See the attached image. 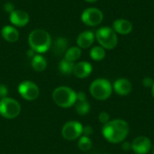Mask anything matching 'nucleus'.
Returning a JSON list of instances; mask_svg holds the SVG:
<instances>
[{
  "mask_svg": "<svg viewBox=\"0 0 154 154\" xmlns=\"http://www.w3.org/2000/svg\"><path fill=\"white\" fill-rule=\"evenodd\" d=\"M129 131V125L126 121L123 119H114L103 125L102 134L107 142L119 143L126 139Z\"/></svg>",
  "mask_w": 154,
  "mask_h": 154,
  "instance_id": "1",
  "label": "nucleus"
},
{
  "mask_svg": "<svg viewBox=\"0 0 154 154\" xmlns=\"http://www.w3.org/2000/svg\"><path fill=\"white\" fill-rule=\"evenodd\" d=\"M28 43L30 48L35 52L44 53L51 48V38L47 31L43 29H35L30 32Z\"/></svg>",
  "mask_w": 154,
  "mask_h": 154,
  "instance_id": "2",
  "label": "nucleus"
},
{
  "mask_svg": "<svg viewBox=\"0 0 154 154\" xmlns=\"http://www.w3.org/2000/svg\"><path fill=\"white\" fill-rule=\"evenodd\" d=\"M52 99L58 106L69 108L76 104L77 93L69 87H58L52 93Z\"/></svg>",
  "mask_w": 154,
  "mask_h": 154,
  "instance_id": "3",
  "label": "nucleus"
},
{
  "mask_svg": "<svg viewBox=\"0 0 154 154\" xmlns=\"http://www.w3.org/2000/svg\"><path fill=\"white\" fill-rule=\"evenodd\" d=\"M90 95L97 100L104 101L108 99L113 92V86L106 79H97L89 86Z\"/></svg>",
  "mask_w": 154,
  "mask_h": 154,
  "instance_id": "4",
  "label": "nucleus"
},
{
  "mask_svg": "<svg viewBox=\"0 0 154 154\" xmlns=\"http://www.w3.org/2000/svg\"><path fill=\"white\" fill-rule=\"evenodd\" d=\"M96 39L99 45L105 50H113L117 46L118 37L117 33L113 30L112 27L103 26L99 28L96 32Z\"/></svg>",
  "mask_w": 154,
  "mask_h": 154,
  "instance_id": "5",
  "label": "nucleus"
},
{
  "mask_svg": "<svg viewBox=\"0 0 154 154\" xmlns=\"http://www.w3.org/2000/svg\"><path fill=\"white\" fill-rule=\"evenodd\" d=\"M21 113L20 104L10 97H4L0 99V116L6 119L16 118Z\"/></svg>",
  "mask_w": 154,
  "mask_h": 154,
  "instance_id": "6",
  "label": "nucleus"
},
{
  "mask_svg": "<svg viewBox=\"0 0 154 154\" xmlns=\"http://www.w3.org/2000/svg\"><path fill=\"white\" fill-rule=\"evenodd\" d=\"M103 19V12L96 7L87 8L81 14V21L88 26H97L102 23Z\"/></svg>",
  "mask_w": 154,
  "mask_h": 154,
  "instance_id": "7",
  "label": "nucleus"
},
{
  "mask_svg": "<svg viewBox=\"0 0 154 154\" xmlns=\"http://www.w3.org/2000/svg\"><path fill=\"white\" fill-rule=\"evenodd\" d=\"M83 125L78 121L67 122L61 129V135L65 140L74 141L82 135Z\"/></svg>",
  "mask_w": 154,
  "mask_h": 154,
  "instance_id": "8",
  "label": "nucleus"
},
{
  "mask_svg": "<svg viewBox=\"0 0 154 154\" xmlns=\"http://www.w3.org/2000/svg\"><path fill=\"white\" fill-rule=\"evenodd\" d=\"M18 92L20 96L28 101H33L38 98L40 95V89L38 86L30 80H24L18 86Z\"/></svg>",
  "mask_w": 154,
  "mask_h": 154,
  "instance_id": "9",
  "label": "nucleus"
},
{
  "mask_svg": "<svg viewBox=\"0 0 154 154\" xmlns=\"http://www.w3.org/2000/svg\"><path fill=\"white\" fill-rule=\"evenodd\" d=\"M152 148V142L146 136H138L132 143V150L136 154H147Z\"/></svg>",
  "mask_w": 154,
  "mask_h": 154,
  "instance_id": "10",
  "label": "nucleus"
},
{
  "mask_svg": "<svg viewBox=\"0 0 154 154\" xmlns=\"http://www.w3.org/2000/svg\"><path fill=\"white\" fill-rule=\"evenodd\" d=\"M9 20L13 25L17 26V27H23V26H25L29 23L30 16L27 12L17 9V10H14L10 14Z\"/></svg>",
  "mask_w": 154,
  "mask_h": 154,
  "instance_id": "11",
  "label": "nucleus"
},
{
  "mask_svg": "<svg viewBox=\"0 0 154 154\" xmlns=\"http://www.w3.org/2000/svg\"><path fill=\"white\" fill-rule=\"evenodd\" d=\"M133 85L131 81L125 78L117 79L113 84V90L119 96H127L131 93Z\"/></svg>",
  "mask_w": 154,
  "mask_h": 154,
  "instance_id": "12",
  "label": "nucleus"
},
{
  "mask_svg": "<svg viewBox=\"0 0 154 154\" xmlns=\"http://www.w3.org/2000/svg\"><path fill=\"white\" fill-rule=\"evenodd\" d=\"M112 28L117 34L126 35L133 31V23L127 19L119 18L114 21Z\"/></svg>",
  "mask_w": 154,
  "mask_h": 154,
  "instance_id": "13",
  "label": "nucleus"
},
{
  "mask_svg": "<svg viewBox=\"0 0 154 154\" xmlns=\"http://www.w3.org/2000/svg\"><path fill=\"white\" fill-rule=\"evenodd\" d=\"M92 65L88 61H79L75 64L73 74L79 79H86L92 72Z\"/></svg>",
  "mask_w": 154,
  "mask_h": 154,
  "instance_id": "14",
  "label": "nucleus"
},
{
  "mask_svg": "<svg viewBox=\"0 0 154 154\" xmlns=\"http://www.w3.org/2000/svg\"><path fill=\"white\" fill-rule=\"evenodd\" d=\"M95 34L91 31H84L79 34L77 38V44L78 47L80 49H88L94 43L95 41Z\"/></svg>",
  "mask_w": 154,
  "mask_h": 154,
  "instance_id": "15",
  "label": "nucleus"
},
{
  "mask_svg": "<svg viewBox=\"0 0 154 154\" xmlns=\"http://www.w3.org/2000/svg\"><path fill=\"white\" fill-rule=\"evenodd\" d=\"M1 35L8 42H16L19 39V32L17 31L14 26L11 25H5L1 30Z\"/></svg>",
  "mask_w": 154,
  "mask_h": 154,
  "instance_id": "16",
  "label": "nucleus"
},
{
  "mask_svg": "<svg viewBox=\"0 0 154 154\" xmlns=\"http://www.w3.org/2000/svg\"><path fill=\"white\" fill-rule=\"evenodd\" d=\"M68 50V40L63 37L56 39L53 44V53L56 56H60L64 54Z\"/></svg>",
  "mask_w": 154,
  "mask_h": 154,
  "instance_id": "17",
  "label": "nucleus"
},
{
  "mask_svg": "<svg viewBox=\"0 0 154 154\" xmlns=\"http://www.w3.org/2000/svg\"><path fill=\"white\" fill-rule=\"evenodd\" d=\"M32 67L35 71L41 72L43 71L46 67H47V61L44 57H42L40 54H36L32 59Z\"/></svg>",
  "mask_w": 154,
  "mask_h": 154,
  "instance_id": "18",
  "label": "nucleus"
},
{
  "mask_svg": "<svg viewBox=\"0 0 154 154\" xmlns=\"http://www.w3.org/2000/svg\"><path fill=\"white\" fill-rule=\"evenodd\" d=\"M81 56V49L78 46H74L71 48H69L67 51L65 52V60L75 62L78 60Z\"/></svg>",
  "mask_w": 154,
  "mask_h": 154,
  "instance_id": "19",
  "label": "nucleus"
},
{
  "mask_svg": "<svg viewBox=\"0 0 154 154\" xmlns=\"http://www.w3.org/2000/svg\"><path fill=\"white\" fill-rule=\"evenodd\" d=\"M89 55L93 60L100 61V60H103L106 57V50L103 47H101L100 45L95 46L90 50Z\"/></svg>",
  "mask_w": 154,
  "mask_h": 154,
  "instance_id": "20",
  "label": "nucleus"
},
{
  "mask_svg": "<svg viewBox=\"0 0 154 154\" xmlns=\"http://www.w3.org/2000/svg\"><path fill=\"white\" fill-rule=\"evenodd\" d=\"M75 64L74 62L69 61L67 60H62L60 64H59V69L60 71L64 74V75H70L71 73H73V69H74Z\"/></svg>",
  "mask_w": 154,
  "mask_h": 154,
  "instance_id": "21",
  "label": "nucleus"
},
{
  "mask_svg": "<svg viewBox=\"0 0 154 154\" xmlns=\"http://www.w3.org/2000/svg\"><path fill=\"white\" fill-rule=\"evenodd\" d=\"M78 146L79 148L80 151L82 152H88L91 149L92 147V142L90 140V138L88 136H80L79 143H78Z\"/></svg>",
  "mask_w": 154,
  "mask_h": 154,
  "instance_id": "22",
  "label": "nucleus"
},
{
  "mask_svg": "<svg viewBox=\"0 0 154 154\" xmlns=\"http://www.w3.org/2000/svg\"><path fill=\"white\" fill-rule=\"evenodd\" d=\"M76 111L80 116H85V115L88 114L89 111H90L89 103L87 100L82 101V102H78L76 104Z\"/></svg>",
  "mask_w": 154,
  "mask_h": 154,
  "instance_id": "23",
  "label": "nucleus"
},
{
  "mask_svg": "<svg viewBox=\"0 0 154 154\" xmlns=\"http://www.w3.org/2000/svg\"><path fill=\"white\" fill-rule=\"evenodd\" d=\"M98 120L101 124L103 125H106L107 124L109 121H110V115L107 113V112H101L99 115H98Z\"/></svg>",
  "mask_w": 154,
  "mask_h": 154,
  "instance_id": "24",
  "label": "nucleus"
},
{
  "mask_svg": "<svg viewBox=\"0 0 154 154\" xmlns=\"http://www.w3.org/2000/svg\"><path fill=\"white\" fill-rule=\"evenodd\" d=\"M153 83L154 80L152 79V78H151V77H145L143 79V85L145 88H152V85H153Z\"/></svg>",
  "mask_w": 154,
  "mask_h": 154,
  "instance_id": "25",
  "label": "nucleus"
},
{
  "mask_svg": "<svg viewBox=\"0 0 154 154\" xmlns=\"http://www.w3.org/2000/svg\"><path fill=\"white\" fill-rule=\"evenodd\" d=\"M93 134V128L90 125H87V126H83V130H82V134L84 136H90Z\"/></svg>",
  "mask_w": 154,
  "mask_h": 154,
  "instance_id": "26",
  "label": "nucleus"
},
{
  "mask_svg": "<svg viewBox=\"0 0 154 154\" xmlns=\"http://www.w3.org/2000/svg\"><path fill=\"white\" fill-rule=\"evenodd\" d=\"M8 94V88L5 85L0 84V98H4L6 97Z\"/></svg>",
  "mask_w": 154,
  "mask_h": 154,
  "instance_id": "27",
  "label": "nucleus"
},
{
  "mask_svg": "<svg viewBox=\"0 0 154 154\" xmlns=\"http://www.w3.org/2000/svg\"><path fill=\"white\" fill-rule=\"evenodd\" d=\"M4 10H5L6 13L11 14V13L14 10V5H13L12 3L7 2V3H5V4L4 5Z\"/></svg>",
  "mask_w": 154,
  "mask_h": 154,
  "instance_id": "28",
  "label": "nucleus"
},
{
  "mask_svg": "<svg viewBox=\"0 0 154 154\" xmlns=\"http://www.w3.org/2000/svg\"><path fill=\"white\" fill-rule=\"evenodd\" d=\"M87 100V96L83 91H79L77 93V101L78 102H82Z\"/></svg>",
  "mask_w": 154,
  "mask_h": 154,
  "instance_id": "29",
  "label": "nucleus"
},
{
  "mask_svg": "<svg viewBox=\"0 0 154 154\" xmlns=\"http://www.w3.org/2000/svg\"><path fill=\"white\" fill-rule=\"evenodd\" d=\"M122 149L125 152H128V151L132 150V143H130L129 142H124L122 144Z\"/></svg>",
  "mask_w": 154,
  "mask_h": 154,
  "instance_id": "30",
  "label": "nucleus"
},
{
  "mask_svg": "<svg viewBox=\"0 0 154 154\" xmlns=\"http://www.w3.org/2000/svg\"><path fill=\"white\" fill-rule=\"evenodd\" d=\"M27 56L29 57V58H33L34 56H35V51H33V50H32V49H30L28 51H27Z\"/></svg>",
  "mask_w": 154,
  "mask_h": 154,
  "instance_id": "31",
  "label": "nucleus"
},
{
  "mask_svg": "<svg viewBox=\"0 0 154 154\" xmlns=\"http://www.w3.org/2000/svg\"><path fill=\"white\" fill-rule=\"evenodd\" d=\"M86 2H88V3H95V2H97V0H85Z\"/></svg>",
  "mask_w": 154,
  "mask_h": 154,
  "instance_id": "32",
  "label": "nucleus"
},
{
  "mask_svg": "<svg viewBox=\"0 0 154 154\" xmlns=\"http://www.w3.org/2000/svg\"><path fill=\"white\" fill-rule=\"evenodd\" d=\"M152 97H153L154 98V83L153 85H152Z\"/></svg>",
  "mask_w": 154,
  "mask_h": 154,
  "instance_id": "33",
  "label": "nucleus"
},
{
  "mask_svg": "<svg viewBox=\"0 0 154 154\" xmlns=\"http://www.w3.org/2000/svg\"><path fill=\"white\" fill-rule=\"evenodd\" d=\"M152 154H154V146L152 147Z\"/></svg>",
  "mask_w": 154,
  "mask_h": 154,
  "instance_id": "34",
  "label": "nucleus"
}]
</instances>
